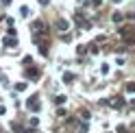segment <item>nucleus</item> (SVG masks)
Masks as SVG:
<instances>
[{
    "label": "nucleus",
    "mask_w": 135,
    "mask_h": 133,
    "mask_svg": "<svg viewBox=\"0 0 135 133\" xmlns=\"http://www.w3.org/2000/svg\"><path fill=\"white\" fill-rule=\"evenodd\" d=\"M26 105H28V109H31V111H39V96L35 94L33 98H28V103H26Z\"/></svg>",
    "instance_id": "obj_1"
},
{
    "label": "nucleus",
    "mask_w": 135,
    "mask_h": 133,
    "mask_svg": "<svg viewBox=\"0 0 135 133\" xmlns=\"http://www.w3.org/2000/svg\"><path fill=\"white\" fill-rule=\"evenodd\" d=\"M55 26H57L59 31H68V28H70V22H68V20H57Z\"/></svg>",
    "instance_id": "obj_2"
},
{
    "label": "nucleus",
    "mask_w": 135,
    "mask_h": 133,
    "mask_svg": "<svg viewBox=\"0 0 135 133\" xmlns=\"http://www.w3.org/2000/svg\"><path fill=\"white\" fill-rule=\"evenodd\" d=\"M26 79L37 81V79H39V70H35V68H33V70H26Z\"/></svg>",
    "instance_id": "obj_3"
},
{
    "label": "nucleus",
    "mask_w": 135,
    "mask_h": 133,
    "mask_svg": "<svg viewBox=\"0 0 135 133\" xmlns=\"http://www.w3.org/2000/svg\"><path fill=\"white\" fill-rule=\"evenodd\" d=\"M11 129H13L15 133H28V131H31L28 127H20V124H11Z\"/></svg>",
    "instance_id": "obj_4"
},
{
    "label": "nucleus",
    "mask_w": 135,
    "mask_h": 133,
    "mask_svg": "<svg viewBox=\"0 0 135 133\" xmlns=\"http://www.w3.org/2000/svg\"><path fill=\"white\" fill-rule=\"evenodd\" d=\"M41 28H44V22H39V20L31 22V31H41Z\"/></svg>",
    "instance_id": "obj_5"
},
{
    "label": "nucleus",
    "mask_w": 135,
    "mask_h": 133,
    "mask_svg": "<svg viewBox=\"0 0 135 133\" xmlns=\"http://www.w3.org/2000/svg\"><path fill=\"white\" fill-rule=\"evenodd\" d=\"M15 44H18L15 35H13V37H7V39H4V46H15Z\"/></svg>",
    "instance_id": "obj_6"
},
{
    "label": "nucleus",
    "mask_w": 135,
    "mask_h": 133,
    "mask_svg": "<svg viewBox=\"0 0 135 133\" xmlns=\"http://www.w3.org/2000/svg\"><path fill=\"white\" fill-rule=\"evenodd\" d=\"M24 89H26V83H18L15 85V92H24Z\"/></svg>",
    "instance_id": "obj_7"
},
{
    "label": "nucleus",
    "mask_w": 135,
    "mask_h": 133,
    "mask_svg": "<svg viewBox=\"0 0 135 133\" xmlns=\"http://www.w3.org/2000/svg\"><path fill=\"white\" fill-rule=\"evenodd\" d=\"M113 22L120 24V22H122V13H113Z\"/></svg>",
    "instance_id": "obj_8"
},
{
    "label": "nucleus",
    "mask_w": 135,
    "mask_h": 133,
    "mask_svg": "<svg viewBox=\"0 0 135 133\" xmlns=\"http://www.w3.org/2000/svg\"><path fill=\"white\" fill-rule=\"evenodd\" d=\"M20 15H24V18H26V15H28V7H22V9H20Z\"/></svg>",
    "instance_id": "obj_9"
},
{
    "label": "nucleus",
    "mask_w": 135,
    "mask_h": 133,
    "mask_svg": "<svg viewBox=\"0 0 135 133\" xmlns=\"http://www.w3.org/2000/svg\"><path fill=\"white\" fill-rule=\"evenodd\" d=\"M72 79H74L72 74H63V81H65V83H72Z\"/></svg>",
    "instance_id": "obj_10"
},
{
    "label": "nucleus",
    "mask_w": 135,
    "mask_h": 133,
    "mask_svg": "<svg viewBox=\"0 0 135 133\" xmlns=\"http://www.w3.org/2000/svg\"><path fill=\"white\" fill-rule=\"evenodd\" d=\"M126 92H135V85H133V83H126Z\"/></svg>",
    "instance_id": "obj_11"
},
{
    "label": "nucleus",
    "mask_w": 135,
    "mask_h": 133,
    "mask_svg": "<svg viewBox=\"0 0 135 133\" xmlns=\"http://www.w3.org/2000/svg\"><path fill=\"white\" fill-rule=\"evenodd\" d=\"M118 133H126V129H124V127H120V129H118Z\"/></svg>",
    "instance_id": "obj_12"
},
{
    "label": "nucleus",
    "mask_w": 135,
    "mask_h": 133,
    "mask_svg": "<svg viewBox=\"0 0 135 133\" xmlns=\"http://www.w3.org/2000/svg\"><path fill=\"white\" fill-rule=\"evenodd\" d=\"M39 2H41V4H48V2H50V0H39Z\"/></svg>",
    "instance_id": "obj_13"
},
{
    "label": "nucleus",
    "mask_w": 135,
    "mask_h": 133,
    "mask_svg": "<svg viewBox=\"0 0 135 133\" xmlns=\"http://www.w3.org/2000/svg\"><path fill=\"white\" fill-rule=\"evenodd\" d=\"M4 4H11V0H4Z\"/></svg>",
    "instance_id": "obj_14"
}]
</instances>
